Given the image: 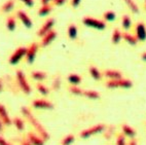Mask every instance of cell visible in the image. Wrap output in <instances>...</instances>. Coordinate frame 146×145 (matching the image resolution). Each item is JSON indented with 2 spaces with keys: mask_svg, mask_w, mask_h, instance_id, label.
I'll use <instances>...</instances> for the list:
<instances>
[{
  "mask_svg": "<svg viewBox=\"0 0 146 145\" xmlns=\"http://www.w3.org/2000/svg\"><path fill=\"white\" fill-rule=\"evenodd\" d=\"M21 112H22V114H23L24 116L26 117L27 120L31 124V126L34 128V129H35V131L38 133V135H39L42 139L44 140V141H47V140L50 139V134H48V132L46 131V129L42 126L41 122H40L38 119L35 118V116L32 114L31 110H30L28 107L22 106L21 107Z\"/></svg>",
  "mask_w": 146,
  "mask_h": 145,
  "instance_id": "obj_1",
  "label": "cell"
},
{
  "mask_svg": "<svg viewBox=\"0 0 146 145\" xmlns=\"http://www.w3.org/2000/svg\"><path fill=\"white\" fill-rule=\"evenodd\" d=\"M16 79L18 82L19 88H21V91L23 92L25 95H30L32 93V88L29 84L28 80H27L25 73L22 70H18L16 72Z\"/></svg>",
  "mask_w": 146,
  "mask_h": 145,
  "instance_id": "obj_2",
  "label": "cell"
},
{
  "mask_svg": "<svg viewBox=\"0 0 146 145\" xmlns=\"http://www.w3.org/2000/svg\"><path fill=\"white\" fill-rule=\"evenodd\" d=\"M105 129H106V126L103 124H95V126H93V127L88 128V129L81 131L79 136H80V138H82V139H89V138L93 137V136H95V135L103 133L105 131Z\"/></svg>",
  "mask_w": 146,
  "mask_h": 145,
  "instance_id": "obj_3",
  "label": "cell"
},
{
  "mask_svg": "<svg viewBox=\"0 0 146 145\" xmlns=\"http://www.w3.org/2000/svg\"><path fill=\"white\" fill-rule=\"evenodd\" d=\"M82 23H84V26L96 29V30H99V31H102V30L106 29V23L104 21L92 18V17H86V18H84L82 19Z\"/></svg>",
  "mask_w": 146,
  "mask_h": 145,
  "instance_id": "obj_4",
  "label": "cell"
},
{
  "mask_svg": "<svg viewBox=\"0 0 146 145\" xmlns=\"http://www.w3.org/2000/svg\"><path fill=\"white\" fill-rule=\"evenodd\" d=\"M132 86L133 82L130 79H125V78L108 80L106 82V88H131Z\"/></svg>",
  "mask_w": 146,
  "mask_h": 145,
  "instance_id": "obj_5",
  "label": "cell"
},
{
  "mask_svg": "<svg viewBox=\"0 0 146 145\" xmlns=\"http://www.w3.org/2000/svg\"><path fill=\"white\" fill-rule=\"evenodd\" d=\"M27 53V47H20L19 49H17L15 52L13 53L9 59H8V63L13 66L17 65L18 63H20L23 60V58L26 57Z\"/></svg>",
  "mask_w": 146,
  "mask_h": 145,
  "instance_id": "obj_6",
  "label": "cell"
},
{
  "mask_svg": "<svg viewBox=\"0 0 146 145\" xmlns=\"http://www.w3.org/2000/svg\"><path fill=\"white\" fill-rule=\"evenodd\" d=\"M38 49H39V45L36 42H33L32 44L29 45V47H27V53H26V61L29 64H32V63L35 61V58H36V55L38 53Z\"/></svg>",
  "mask_w": 146,
  "mask_h": 145,
  "instance_id": "obj_7",
  "label": "cell"
},
{
  "mask_svg": "<svg viewBox=\"0 0 146 145\" xmlns=\"http://www.w3.org/2000/svg\"><path fill=\"white\" fill-rule=\"evenodd\" d=\"M55 19L50 18L47 19L46 21L44 22V24L41 26V28L37 31V36L38 37H43L45 34H47L50 31H52L54 26H55Z\"/></svg>",
  "mask_w": 146,
  "mask_h": 145,
  "instance_id": "obj_8",
  "label": "cell"
},
{
  "mask_svg": "<svg viewBox=\"0 0 146 145\" xmlns=\"http://www.w3.org/2000/svg\"><path fill=\"white\" fill-rule=\"evenodd\" d=\"M135 36L139 42L146 41V26L143 22H139L136 24L135 27Z\"/></svg>",
  "mask_w": 146,
  "mask_h": 145,
  "instance_id": "obj_9",
  "label": "cell"
},
{
  "mask_svg": "<svg viewBox=\"0 0 146 145\" xmlns=\"http://www.w3.org/2000/svg\"><path fill=\"white\" fill-rule=\"evenodd\" d=\"M32 106L35 109H43V110H52L54 109V104L43 99H36L32 102Z\"/></svg>",
  "mask_w": 146,
  "mask_h": 145,
  "instance_id": "obj_10",
  "label": "cell"
},
{
  "mask_svg": "<svg viewBox=\"0 0 146 145\" xmlns=\"http://www.w3.org/2000/svg\"><path fill=\"white\" fill-rule=\"evenodd\" d=\"M17 17H18V19L22 22V24H23L27 29L32 28V26H33V22H32V20L30 19V17H29L24 11H18Z\"/></svg>",
  "mask_w": 146,
  "mask_h": 145,
  "instance_id": "obj_11",
  "label": "cell"
},
{
  "mask_svg": "<svg viewBox=\"0 0 146 145\" xmlns=\"http://www.w3.org/2000/svg\"><path fill=\"white\" fill-rule=\"evenodd\" d=\"M57 36H58L57 32L54 31V30H52V31H50L48 33L45 34L44 36L42 37V40H41V42H40V45H41L42 47H48V45H50V44L52 43L56 38H57Z\"/></svg>",
  "mask_w": 146,
  "mask_h": 145,
  "instance_id": "obj_12",
  "label": "cell"
},
{
  "mask_svg": "<svg viewBox=\"0 0 146 145\" xmlns=\"http://www.w3.org/2000/svg\"><path fill=\"white\" fill-rule=\"evenodd\" d=\"M0 118H1L4 126L8 127V126H11L13 124V119L9 117V114H8L7 110H6L5 106L3 104H0Z\"/></svg>",
  "mask_w": 146,
  "mask_h": 145,
  "instance_id": "obj_13",
  "label": "cell"
},
{
  "mask_svg": "<svg viewBox=\"0 0 146 145\" xmlns=\"http://www.w3.org/2000/svg\"><path fill=\"white\" fill-rule=\"evenodd\" d=\"M104 76L107 77L109 80H113V79H119V78H123V73L118 71V70H113L109 69L104 71Z\"/></svg>",
  "mask_w": 146,
  "mask_h": 145,
  "instance_id": "obj_14",
  "label": "cell"
},
{
  "mask_svg": "<svg viewBox=\"0 0 146 145\" xmlns=\"http://www.w3.org/2000/svg\"><path fill=\"white\" fill-rule=\"evenodd\" d=\"M27 139L30 141L32 145H44L45 141L42 139L40 136H37V135L33 134V133H29L27 135Z\"/></svg>",
  "mask_w": 146,
  "mask_h": 145,
  "instance_id": "obj_15",
  "label": "cell"
},
{
  "mask_svg": "<svg viewBox=\"0 0 146 145\" xmlns=\"http://www.w3.org/2000/svg\"><path fill=\"white\" fill-rule=\"evenodd\" d=\"M67 80H68V82L70 83L71 86H78L81 83V81H82V78H81L80 75L76 74V73H70L67 77Z\"/></svg>",
  "mask_w": 146,
  "mask_h": 145,
  "instance_id": "obj_16",
  "label": "cell"
},
{
  "mask_svg": "<svg viewBox=\"0 0 146 145\" xmlns=\"http://www.w3.org/2000/svg\"><path fill=\"white\" fill-rule=\"evenodd\" d=\"M121 131H123V134L127 137L131 138V139H133V138L136 137V131L133 129L132 127H130L129 124H123V127H121Z\"/></svg>",
  "mask_w": 146,
  "mask_h": 145,
  "instance_id": "obj_17",
  "label": "cell"
},
{
  "mask_svg": "<svg viewBox=\"0 0 146 145\" xmlns=\"http://www.w3.org/2000/svg\"><path fill=\"white\" fill-rule=\"evenodd\" d=\"M82 96L86 97L88 99H91V100H97V99L100 98V93L94 90H84V93H82Z\"/></svg>",
  "mask_w": 146,
  "mask_h": 145,
  "instance_id": "obj_18",
  "label": "cell"
},
{
  "mask_svg": "<svg viewBox=\"0 0 146 145\" xmlns=\"http://www.w3.org/2000/svg\"><path fill=\"white\" fill-rule=\"evenodd\" d=\"M123 38L125 39V41L130 44V45H136V44L139 42L138 39L136 38L135 35H132V34L129 33V32H125V33L123 34Z\"/></svg>",
  "mask_w": 146,
  "mask_h": 145,
  "instance_id": "obj_19",
  "label": "cell"
},
{
  "mask_svg": "<svg viewBox=\"0 0 146 145\" xmlns=\"http://www.w3.org/2000/svg\"><path fill=\"white\" fill-rule=\"evenodd\" d=\"M31 77L36 81H43L46 79L47 74L43 71H33L31 72Z\"/></svg>",
  "mask_w": 146,
  "mask_h": 145,
  "instance_id": "obj_20",
  "label": "cell"
},
{
  "mask_svg": "<svg viewBox=\"0 0 146 145\" xmlns=\"http://www.w3.org/2000/svg\"><path fill=\"white\" fill-rule=\"evenodd\" d=\"M123 39V33L119 29H114L112 32V36H111V41L113 44H118Z\"/></svg>",
  "mask_w": 146,
  "mask_h": 145,
  "instance_id": "obj_21",
  "label": "cell"
},
{
  "mask_svg": "<svg viewBox=\"0 0 146 145\" xmlns=\"http://www.w3.org/2000/svg\"><path fill=\"white\" fill-rule=\"evenodd\" d=\"M15 5H16V1L15 0H7L2 5L1 11H2V13H11L13 8H15Z\"/></svg>",
  "mask_w": 146,
  "mask_h": 145,
  "instance_id": "obj_22",
  "label": "cell"
},
{
  "mask_svg": "<svg viewBox=\"0 0 146 145\" xmlns=\"http://www.w3.org/2000/svg\"><path fill=\"white\" fill-rule=\"evenodd\" d=\"M52 7L50 4H43L41 5V7L38 9V16L39 17H47L52 13Z\"/></svg>",
  "mask_w": 146,
  "mask_h": 145,
  "instance_id": "obj_23",
  "label": "cell"
},
{
  "mask_svg": "<svg viewBox=\"0 0 146 145\" xmlns=\"http://www.w3.org/2000/svg\"><path fill=\"white\" fill-rule=\"evenodd\" d=\"M5 25H6V29H7L9 32L15 31L17 28V21H16V19H15V17H8V18L6 19Z\"/></svg>",
  "mask_w": 146,
  "mask_h": 145,
  "instance_id": "obj_24",
  "label": "cell"
},
{
  "mask_svg": "<svg viewBox=\"0 0 146 145\" xmlns=\"http://www.w3.org/2000/svg\"><path fill=\"white\" fill-rule=\"evenodd\" d=\"M68 36L70 39H76L77 38V35H78V30H77V27L75 26V24H70L69 27H68Z\"/></svg>",
  "mask_w": 146,
  "mask_h": 145,
  "instance_id": "obj_25",
  "label": "cell"
},
{
  "mask_svg": "<svg viewBox=\"0 0 146 145\" xmlns=\"http://www.w3.org/2000/svg\"><path fill=\"white\" fill-rule=\"evenodd\" d=\"M123 1H125V3L127 4V6L129 7V9H130V11H132L134 15H137V13H140L138 5H137V3H136L134 0H123Z\"/></svg>",
  "mask_w": 146,
  "mask_h": 145,
  "instance_id": "obj_26",
  "label": "cell"
},
{
  "mask_svg": "<svg viewBox=\"0 0 146 145\" xmlns=\"http://www.w3.org/2000/svg\"><path fill=\"white\" fill-rule=\"evenodd\" d=\"M89 71H90L91 76L93 77V79H95V80H101L102 73L100 72V70L98 69V68L95 67V66H91L90 69H89Z\"/></svg>",
  "mask_w": 146,
  "mask_h": 145,
  "instance_id": "obj_27",
  "label": "cell"
},
{
  "mask_svg": "<svg viewBox=\"0 0 146 145\" xmlns=\"http://www.w3.org/2000/svg\"><path fill=\"white\" fill-rule=\"evenodd\" d=\"M132 25H133V23H132L131 18L128 15H125L123 17V19H121V26H123V28L127 31V30H130L132 28Z\"/></svg>",
  "mask_w": 146,
  "mask_h": 145,
  "instance_id": "obj_28",
  "label": "cell"
},
{
  "mask_svg": "<svg viewBox=\"0 0 146 145\" xmlns=\"http://www.w3.org/2000/svg\"><path fill=\"white\" fill-rule=\"evenodd\" d=\"M13 126L16 127V129L18 130V131H20V132H22V131L25 130L24 120L22 118H20V117H15V118L13 119Z\"/></svg>",
  "mask_w": 146,
  "mask_h": 145,
  "instance_id": "obj_29",
  "label": "cell"
},
{
  "mask_svg": "<svg viewBox=\"0 0 146 145\" xmlns=\"http://www.w3.org/2000/svg\"><path fill=\"white\" fill-rule=\"evenodd\" d=\"M103 19H104L106 22H113V21H115V19H116V13L112 11H105V13H103Z\"/></svg>",
  "mask_w": 146,
  "mask_h": 145,
  "instance_id": "obj_30",
  "label": "cell"
},
{
  "mask_svg": "<svg viewBox=\"0 0 146 145\" xmlns=\"http://www.w3.org/2000/svg\"><path fill=\"white\" fill-rule=\"evenodd\" d=\"M114 130L115 128L113 127V126H109V127H106V129H105V131L103 132V136H104L105 139L109 140L112 138L113 134H114Z\"/></svg>",
  "mask_w": 146,
  "mask_h": 145,
  "instance_id": "obj_31",
  "label": "cell"
},
{
  "mask_svg": "<svg viewBox=\"0 0 146 145\" xmlns=\"http://www.w3.org/2000/svg\"><path fill=\"white\" fill-rule=\"evenodd\" d=\"M36 88H37V91L39 92L42 96H47V95L50 94V90H48V88H47L46 86H44L43 83L38 82L36 84Z\"/></svg>",
  "mask_w": 146,
  "mask_h": 145,
  "instance_id": "obj_32",
  "label": "cell"
},
{
  "mask_svg": "<svg viewBox=\"0 0 146 145\" xmlns=\"http://www.w3.org/2000/svg\"><path fill=\"white\" fill-rule=\"evenodd\" d=\"M75 141V137H74V135L72 134H69L67 135L66 137H64L61 141V144L62 145H72Z\"/></svg>",
  "mask_w": 146,
  "mask_h": 145,
  "instance_id": "obj_33",
  "label": "cell"
},
{
  "mask_svg": "<svg viewBox=\"0 0 146 145\" xmlns=\"http://www.w3.org/2000/svg\"><path fill=\"white\" fill-rule=\"evenodd\" d=\"M68 90H69V92L71 94L75 95V96H82V93H84V90L77 86H71Z\"/></svg>",
  "mask_w": 146,
  "mask_h": 145,
  "instance_id": "obj_34",
  "label": "cell"
},
{
  "mask_svg": "<svg viewBox=\"0 0 146 145\" xmlns=\"http://www.w3.org/2000/svg\"><path fill=\"white\" fill-rule=\"evenodd\" d=\"M61 77L60 76H56L54 78V80H52V90H55V91H59L61 88Z\"/></svg>",
  "mask_w": 146,
  "mask_h": 145,
  "instance_id": "obj_35",
  "label": "cell"
},
{
  "mask_svg": "<svg viewBox=\"0 0 146 145\" xmlns=\"http://www.w3.org/2000/svg\"><path fill=\"white\" fill-rule=\"evenodd\" d=\"M116 145H127V141H125V136L123 134V133H120V134L117 135V137H116Z\"/></svg>",
  "mask_w": 146,
  "mask_h": 145,
  "instance_id": "obj_36",
  "label": "cell"
},
{
  "mask_svg": "<svg viewBox=\"0 0 146 145\" xmlns=\"http://www.w3.org/2000/svg\"><path fill=\"white\" fill-rule=\"evenodd\" d=\"M21 2H23L27 7H33L34 6V0H20Z\"/></svg>",
  "mask_w": 146,
  "mask_h": 145,
  "instance_id": "obj_37",
  "label": "cell"
},
{
  "mask_svg": "<svg viewBox=\"0 0 146 145\" xmlns=\"http://www.w3.org/2000/svg\"><path fill=\"white\" fill-rule=\"evenodd\" d=\"M66 1H67V0H54L52 2H54V5H56V6H62L65 4Z\"/></svg>",
  "mask_w": 146,
  "mask_h": 145,
  "instance_id": "obj_38",
  "label": "cell"
},
{
  "mask_svg": "<svg viewBox=\"0 0 146 145\" xmlns=\"http://www.w3.org/2000/svg\"><path fill=\"white\" fill-rule=\"evenodd\" d=\"M71 6H72L73 8H76L78 7L79 4L81 3V0H71Z\"/></svg>",
  "mask_w": 146,
  "mask_h": 145,
  "instance_id": "obj_39",
  "label": "cell"
},
{
  "mask_svg": "<svg viewBox=\"0 0 146 145\" xmlns=\"http://www.w3.org/2000/svg\"><path fill=\"white\" fill-rule=\"evenodd\" d=\"M0 145H13V144L8 142L7 140H6L4 137H2V136H0Z\"/></svg>",
  "mask_w": 146,
  "mask_h": 145,
  "instance_id": "obj_40",
  "label": "cell"
},
{
  "mask_svg": "<svg viewBox=\"0 0 146 145\" xmlns=\"http://www.w3.org/2000/svg\"><path fill=\"white\" fill-rule=\"evenodd\" d=\"M128 145H138V141H137V139L133 138V139H131V141L129 142Z\"/></svg>",
  "mask_w": 146,
  "mask_h": 145,
  "instance_id": "obj_41",
  "label": "cell"
},
{
  "mask_svg": "<svg viewBox=\"0 0 146 145\" xmlns=\"http://www.w3.org/2000/svg\"><path fill=\"white\" fill-rule=\"evenodd\" d=\"M21 145H32V144L30 143V141H29V140L26 138V139H24L23 141L21 142Z\"/></svg>",
  "mask_w": 146,
  "mask_h": 145,
  "instance_id": "obj_42",
  "label": "cell"
},
{
  "mask_svg": "<svg viewBox=\"0 0 146 145\" xmlns=\"http://www.w3.org/2000/svg\"><path fill=\"white\" fill-rule=\"evenodd\" d=\"M52 1H54V0H40V2H41L42 5H43V4H50Z\"/></svg>",
  "mask_w": 146,
  "mask_h": 145,
  "instance_id": "obj_43",
  "label": "cell"
},
{
  "mask_svg": "<svg viewBox=\"0 0 146 145\" xmlns=\"http://www.w3.org/2000/svg\"><path fill=\"white\" fill-rule=\"evenodd\" d=\"M3 88H4V86H3V82H2V80L0 79V93H2L3 92Z\"/></svg>",
  "mask_w": 146,
  "mask_h": 145,
  "instance_id": "obj_44",
  "label": "cell"
},
{
  "mask_svg": "<svg viewBox=\"0 0 146 145\" xmlns=\"http://www.w3.org/2000/svg\"><path fill=\"white\" fill-rule=\"evenodd\" d=\"M3 127H4V124H3L2 120H1V118H0V132H2L3 131Z\"/></svg>",
  "mask_w": 146,
  "mask_h": 145,
  "instance_id": "obj_45",
  "label": "cell"
},
{
  "mask_svg": "<svg viewBox=\"0 0 146 145\" xmlns=\"http://www.w3.org/2000/svg\"><path fill=\"white\" fill-rule=\"evenodd\" d=\"M141 59L143 60L144 62H146V52H145V53H143V54H142V56H141Z\"/></svg>",
  "mask_w": 146,
  "mask_h": 145,
  "instance_id": "obj_46",
  "label": "cell"
},
{
  "mask_svg": "<svg viewBox=\"0 0 146 145\" xmlns=\"http://www.w3.org/2000/svg\"><path fill=\"white\" fill-rule=\"evenodd\" d=\"M145 9H146V0H145Z\"/></svg>",
  "mask_w": 146,
  "mask_h": 145,
  "instance_id": "obj_47",
  "label": "cell"
}]
</instances>
